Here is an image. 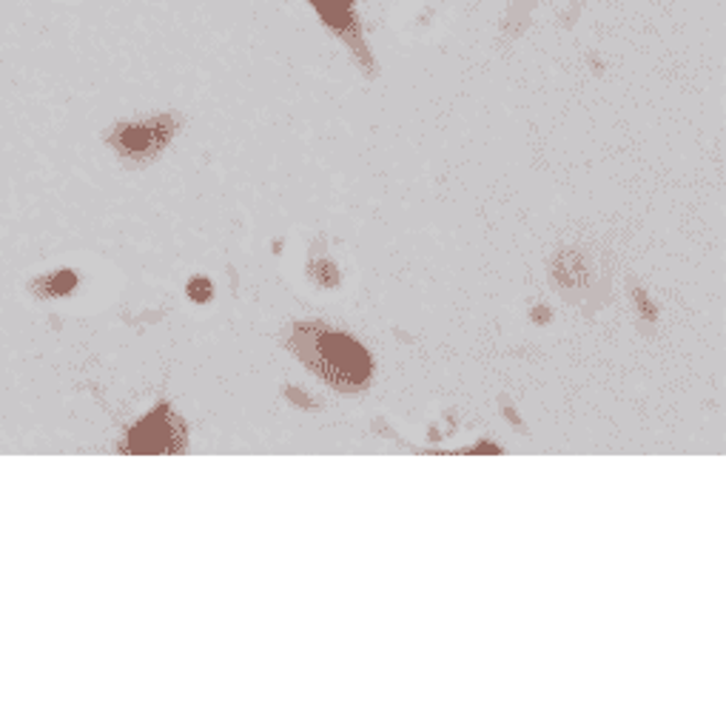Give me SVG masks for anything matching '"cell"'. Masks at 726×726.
Returning <instances> with one entry per match:
<instances>
[{"label": "cell", "mask_w": 726, "mask_h": 726, "mask_svg": "<svg viewBox=\"0 0 726 726\" xmlns=\"http://www.w3.org/2000/svg\"><path fill=\"white\" fill-rule=\"evenodd\" d=\"M77 285V277L72 274V271H61V274H55L52 280H41L35 285L37 294L43 296H61L66 294V291H72Z\"/></svg>", "instance_id": "5"}, {"label": "cell", "mask_w": 726, "mask_h": 726, "mask_svg": "<svg viewBox=\"0 0 726 726\" xmlns=\"http://www.w3.org/2000/svg\"><path fill=\"white\" fill-rule=\"evenodd\" d=\"M188 294H192L197 302H206L208 296H212V285H208L206 280H194L192 289H188Z\"/></svg>", "instance_id": "6"}, {"label": "cell", "mask_w": 726, "mask_h": 726, "mask_svg": "<svg viewBox=\"0 0 726 726\" xmlns=\"http://www.w3.org/2000/svg\"><path fill=\"white\" fill-rule=\"evenodd\" d=\"M316 7V12L323 14L328 26H334L339 35L350 37V41L359 43V26H357V14H354V0H311Z\"/></svg>", "instance_id": "4"}, {"label": "cell", "mask_w": 726, "mask_h": 726, "mask_svg": "<svg viewBox=\"0 0 726 726\" xmlns=\"http://www.w3.org/2000/svg\"><path fill=\"white\" fill-rule=\"evenodd\" d=\"M177 131V120L174 117H154V120H143V123H120L111 131V145H115L126 160L131 163H145V160L158 158L165 143L174 138Z\"/></svg>", "instance_id": "2"}, {"label": "cell", "mask_w": 726, "mask_h": 726, "mask_svg": "<svg viewBox=\"0 0 726 726\" xmlns=\"http://www.w3.org/2000/svg\"><path fill=\"white\" fill-rule=\"evenodd\" d=\"M291 350L302 362L314 370L316 377L334 384L336 391H362L370 382V357L357 339L328 328V325L308 323L296 325L291 336Z\"/></svg>", "instance_id": "1"}, {"label": "cell", "mask_w": 726, "mask_h": 726, "mask_svg": "<svg viewBox=\"0 0 726 726\" xmlns=\"http://www.w3.org/2000/svg\"><path fill=\"white\" fill-rule=\"evenodd\" d=\"M165 408H158L145 419L143 425L134 427L131 433V447L134 453H174L183 447V431L177 427V419L169 416V422L163 425Z\"/></svg>", "instance_id": "3"}]
</instances>
